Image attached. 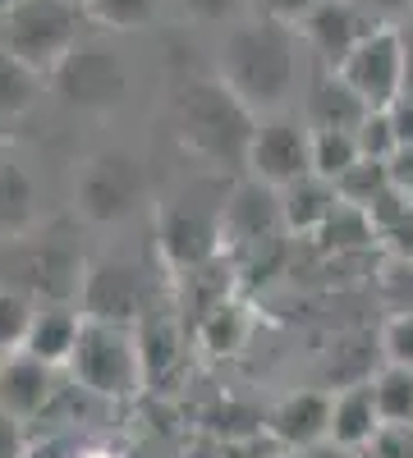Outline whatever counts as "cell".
Wrapping results in <instances>:
<instances>
[{"instance_id":"cell-1","label":"cell","mask_w":413,"mask_h":458,"mask_svg":"<svg viewBox=\"0 0 413 458\" xmlns=\"http://www.w3.org/2000/svg\"><path fill=\"white\" fill-rule=\"evenodd\" d=\"M220 79L257 114L276 110L298 83V32L285 19L257 14L225 32L220 42Z\"/></svg>"},{"instance_id":"cell-2","label":"cell","mask_w":413,"mask_h":458,"mask_svg":"<svg viewBox=\"0 0 413 458\" xmlns=\"http://www.w3.org/2000/svg\"><path fill=\"white\" fill-rule=\"evenodd\" d=\"M170 124L184 151L220 170H248L257 114L230 92L220 73L216 79H184L170 92Z\"/></svg>"},{"instance_id":"cell-3","label":"cell","mask_w":413,"mask_h":458,"mask_svg":"<svg viewBox=\"0 0 413 458\" xmlns=\"http://www.w3.org/2000/svg\"><path fill=\"white\" fill-rule=\"evenodd\" d=\"M69 376L106 403L133 399L147 386L138 326H110V321H88L83 317V339H79V349H73Z\"/></svg>"},{"instance_id":"cell-4","label":"cell","mask_w":413,"mask_h":458,"mask_svg":"<svg viewBox=\"0 0 413 458\" xmlns=\"http://www.w3.org/2000/svg\"><path fill=\"white\" fill-rule=\"evenodd\" d=\"M83 0H19L0 14V47L37 73H51L83 42Z\"/></svg>"},{"instance_id":"cell-5","label":"cell","mask_w":413,"mask_h":458,"mask_svg":"<svg viewBox=\"0 0 413 458\" xmlns=\"http://www.w3.org/2000/svg\"><path fill=\"white\" fill-rule=\"evenodd\" d=\"M147 198V170L129 151H97L79 165L73 179V207L88 225H116L138 211Z\"/></svg>"},{"instance_id":"cell-6","label":"cell","mask_w":413,"mask_h":458,"mask_svg":"<svg viewBox=\"0 0 413 458\" xmlns=\"http://www.w3.org/2000/svg\"><path fill=\"white\" fill-rule=\"evenodd\" d=\"M47 83L73 110H116L125 101V92H129V69L110 47L79 42L47 73Z\"/></svg>"},{"instance_id":"cell-7","label":"cell","mask_w":413,"mask_h":458,"mask_svg":"<svg viewBox=\"0 0 413 458\" xmlns=\"http://www.w3.org/2000/svg\"><path fill=\"white\" fill-rule=\"evenodd\" d=\"M340 79L367 101V110H391L400 97H409V42L395 23L372 28L358 51L335 69Z\"/></svg>"},{"instance_id":"cell-8","label":"cell","mask_w":413,"mask_h":458,"mask_svg":"<svg viewBox=\"0 0 413 458\" xmlns=\"http://www.w3.org/2000/svg\"><path fill=\"white\" fill-rule=\"evenodd\" d=\"M248 174L267 188H289L313 174V129L294 120H267L257 124L248 147Z\"/></svg>"},{"instance_id":"cell-9","label":"cell","mask_w":413,"mask_h":458,"mask_svg":"<svg viewBox=\"0 0 413 458\" xmlns=\"http://www.w3.org/2000/svg\"><path fill=\"white\" fill-rule=\"evenodd\" d=\"M157 243L175 271L220 257V211H202L194 202H166L157 211Z\"/></svg>"},{"instance_id":"cell-10","label":"cell","mask_w":413,"mask_h":458,"mask_svg":"<svg viewBox=\"0 0 413 458\" xmlns=\"http://www.w3.org/2000/svg\"><path fill=\"white\" fill-rule=\"evenodd\" d=\"M285 229V216H280V193L267 183H239L230 202L220 207V248H235V252H248V248H262L271 243Z\"/></svg>"},{"instance_id":"cell-11","label":"cell","mask_w":413,"mask_h":458,"mask_svg":"<svg viewBox=\"0 0 413 458\" xmlns=\"http://www.w3.org/2000/svg\"><path fill=\"white\" fill-rule=\"evenodd\" d=\"M79 312L88 321L110 326H138L142 321V280L125 261H97L88 266L83 289H79Z\"/></svg>"},{"instance_id":"cell-12","label":"cell","mask_w":413,"mask_h":458,"mask_svg":"<svg viewBox=\"0 0 413 458\" xmlns=\"http://www.w3.org/2000/svg\"><path fill=\"white\" fill-rule=\"evenodd\" d=\"M304 28V42H308V51L335 73L354 51H358V42L372 32V28H382V23H372L363 10H354L349 0H322V5L298 23Z\"/></svg>"},{"instance_id":"cell-13","label":"cell","mask_w":413,"mask_h":458,"mask_svg":"<svg viewBox=\"0 0 413 458\" xmlns=\"http://www.w3.org/2000/svg\"><path fill=\"white\" fill-rule=\"evenodd\" d=\"M60 394V371L47 367L42 358L32 353H10V362L0 367V408L14 412L19 422H37L47 417L51 399Z\"/></svg>"},{"instance_id":"cell-14","label":"cell","mask_w":413,"mask_h":458,"mask_svg":"<svg viewBox=\"0 0 413 458\" xmlns=\"http://www.w3.org/2000/svg\"><path fill=\"white\" fill-rule=\"evenodd\" d=\"M331 408H335V390H294L271 408L267 427H271L276 445L298 454V449L331 440Z\"/></svg>"},{"instance_id":"cell-15","label":"cell","mask_w":413,"mask_h":458,"mask_svg":"<svg viewBox=\"0 0 413 458\" xmlns=\"http://www.w3.org/2000/svg\"><path fill=\"white\" fill-rule=\"evenodd\" d=\"M83 339V312L69 308V302H47V308H37L32 317V330L23 339V353L42 358L47 367H69L73 362V349H79Z\"/></svg>"},{"instance_id":"cell-16","label":"cell","mask_w":413,"mask_h":458,"mask_svg":"<svg viewBox=\"0 0 413 458\" xmlns=\"http://www.w3.org/2000/svg\"><path fill=\"white\" fill-rule=\"evenodd\" d=\"M382 408L377 394H372V380H358V386H340L335 390V408H331V440L367 454V445L382 436Z\"/></svg>"},{"instance_id":"cell-17","label":"cell","mask_w":413,"mask_h":458,"mask_svg":"<svg viewBox=\"0 0 413 458\" xmlns=\"http://www.w3.org/2000/svg\"><path fill=\"white\" fill-rule=\"evenodd\" d=\"M340 207H345L340 188H335L331 179H322V174H308V179L280 188V216H285V229H294V234L317 239Z\"/></svg>"},{"instance_id":"cell-18","label":"cell","mask_w":413,"mask_h":458,"mask_svg":"<svg viewBox=\"0 0 413 458\" xmlns=\"http://www.w3.org/2000/svg\"><path fill=\"white\" fill-rule=\"evenodd\" d=\"M367 101L340 79V73H322L308 92V129H335V133H358L367 120Z\"/></svg>"},{"instance_id":"cell-19","label":"cell","mask_w":413,"mask_h":458,"mask_svg":"<svg viewBox=\"0 0 413 458\" xmlns=\"http://www.w3.org/2000/svg\"><path fill=\"white\" fill-rule=\"evenodd\" d=\"M37 220V188L23 165L0 161V243L23 239Z\"/></svg>"},{"instance_id":"cell-20","label":"cell","mask_w":413,"mask_h":458,"mask_svg":"<svg viewBox=\"0 0 413 458\" xmlns=\"http://www.w3.org/2000/svg\"><path fill=\"white\" fill-rule=\"evenodd\" d=\"M42 83H47V73H37L32 64H23L19 55H10L0 47V124L28 114L37 92H42Z\"/></svg>"},{"instance_id":"cell-21","label":"cell","mask_w":413,"mask_h":458,"mask_svg":"<svg viewBox=\"0 0 413 458\" xmlns=\"http://www.w3.org/2000/svg\"><path fill=\"white\" fill-rule=\"evenodd\" d=\"M248 339V308L239 298H225L198 321V344L207 353H239Z\"/></svg>"},{"instance_id":"cell-22","label":"cell","mask_w":413,"mask_h":458,"mask_svg":"<svg viewBox=\"0 0 413 458\" xmlns=\"http://www.w3.org/2000/svg\"><path fill=\"white\" fill-rule=\"evenodd\" d=\"M372 394H377L386 427H413V371L409 367L386 362L382 371H372Z\"/></svg>"},{"instance_id":"cell-23","label":"cell","mask_w":413,"mask_h":458,"mask_svg":"<svg viewBox=\"0 0 413 458\" xmlns=\"http://www.w3.org/2000/svg\"><path fill=\"white\" fill-rule=\"evenodd\" d=\"M363 161L358 133H335V129H313V174L340 183L354 165Z\"/></svg>"},{"instance_id":"cell-24","label":"cell","mask_w":413,"mask_h":458,"mask_svg":"<svg viewBox=\"0 0 413 458\" xmlns=\"http://www.w3.org/2000/svg\"><path fill=\"white\" fill-rule=\"evenodd\" d=\"M340 198L349 202V207H358V211H372L377 207L391 188H395V179H391V161H372V157H363L340 183Z\"/></svg>"},{"instance_id":"cell-25","label":"cell","mask_w":413,"mask_h":458,"mask_svg":"<svg viewBox=\"0 0 413 458\" xmlns=\"http://www.w3.org/2000/svg\"><path fill=\"white\" fill-rule=\"evenodd\" d=\"M138 344H142V362H147V386L175 371V362H179V330H175V321H147L142 317L138 321Z\"/></svg>"},{"instance_id":"cell-26","label":"cell","mask_w":413,"mask_h":458,"mask_svg":"<svg viewBox=\"0 0 413 458\" xmlns=\"http://www.w3.org/2000/svg\"><path fill=\"white\" fill-rule=\"evenodd\" d=\"M83 10L97 28H116V32H129V28H142L152 23L161 0H83Z\"/></svg>"},{"instance_id":"cell-27","label":"cell","mask_w":413,"mask_h":458,"mask_svg":"<svg viewBox=\"0 0 413 458\" xmlns=\"http://www.w3.org/2000/svg\"><path fill=\"white\" fill-rule=\"evenodd\" d=\"M32 317H37L32 298H23V293L10 289V284H0V344H5L10 353L23 349V339H28V330H32Z\"/></svg>"},{"instance_id":"cell-28","label":"cell","mask_w":413,"mask_h":458,"mask_svg":"<svg viewBox=\"0 0 413 458\" xmlns=\"http://www.w3.org/2000/svg\"><path fill=\"white\" fill-rule=\"evenodd\" d=\"M358 147H363V157H372V161H391L395 151H400V138H395V124H391L386 110H372L367 120H363Z\"/></svg>"},{"instance_id":"cell-29","label":"cell","mask_w":413,"mask_h":458,"mask_svg":"<svg viewBox=\"0 0 413 458\" xmlns=\"http://www.w3.org/2000/svg\"><path fill=\"white\" fill-rule=\"evenodd\" d=\"M382 358L413 371V312H395L382 330Z\"/></svg>"},{"instance_id":"cell-30","label":"cell","mask_w":413,"mask_h":458,"mask_svg":"<svg viewBox=\"0 0 413 458\" xmlns=\"http://www.w3.org/2000/svg\"><path fill=\"white\" fill-rule=\"evenodd\" d=\"M382 293L395 312H413V257H391L382 271Z\"/></svg>"},{"instance_id":"cell-31","label":"cell","mask_w":413,"mask_h":458,"mask_svg":"<svg viewBox=\"0 0 413 458\" xmlns=\"http://www.w3.org/2000/svg\"><path fill=\"white\" fill-rule=\"evenodd\" d=\"M363 458H413V427H382Z\"/></svg>"},{"instance_id":"cell-32","label":"cell","mask_w":413,"mask_h":458,"mask_svg":"<svg viewBox=\"0 0 413 458\" xmlns=\"http://www.w3.org/2000/svg\"><path fill=\"white\" fill-rule=\"evenodd\" d=\"M0 458H28V436L14 412L0 408Z\"/></svg>"},{"instance_id":"cell-33","label":"cell","mask_w":413,"mask_h":458,"mask_svg":"<svg viewBox=\"0 0 413 458\" xmlns=\"http://www.w3.org/2000/svg\"><path fill=\"white\" fill-rule=\"evenodd\" d=\"M257 5H262V14H271V19H285V23H304L317 5H322V0H257Z\"/></svg>"},{"instance_id":"cell-34","label":"cell","mask_w":413,"mask_h":458,"mask_svg":"<svg viewBox=\"0 0 413 458\" xmlns=\"http://www.w3.org/2000/svg\"><path fill=\"white\" fill-rule=\"evenodd\" d=\"M244 5H248V0H184V10H189L194 19H202V23L230 19V14H239Z\"/></svg>"},{"instance_id":"cell-35","label":"cell","mask_w":413,"mask_h":458,"mask_svg":"<svg viewBox=\"0 0 413 458\" xmlns=\"http://www.w3.org/2000/svg\"><path fill=\"white\" fill-rule=\"evenodd\" d=\"M349 5H354V10H363L372 23H382V28H386L391 19H400V14L413 5V0H349Z\"/></svg>"},{"instance_id":"cell-36","label":"cell","mask_w":413,"mask_h":458,"mask_svg":"<svg viewBox=\"0 0 413 458\" xmlns=\"http://www.w3.org/2000/svg\"><path fill=\"white\" fill-rule=\"evenodd\" d=\"M386 114H391V124H395L400 151H404V147H413V92H409V97H400V101H395Z\"/></svg>"},{"instance_id":"cell-37","label":"cell","mask_w":413,"mask_h":458,"mask_svg":"<svg viewBox=\"0 0 413 458\" xmlns=\"http://www.w3.org/2000/svg\"><path fill=\"white\" fill-rule=\"evenodd\" d=\"M391 179H395V188L413 202V147H404V151H395L391 157Z\"/></svg>"},{"instance_id":"cell-38","label":"cell","mask_w":413,"mask_h":458,"mask_svg":"<svg viewBox=\"0 0 413 458\" xmlns=\"http://www.w3.org/2000/svg\"><path fill=\"white\" fill-rule=\"evenodd\" d=\"M294 458H363L358 449H345V445H335V440H322L313 449H298Z\"/></svg>"},{"instance_id":"cell-39","label":"cell","mask_w":413,"mask_h":458,"mask_svg":"<svg viewBox=\"0 0 413 458\" xmlns=\"http://www.w3.org/2000/svg\"><path fill=\"white\" fill-rule=\"evenodd\" d=\"M73 458H120V454H110V449H101V445H83Z\"/></svg>"},{"instance_id":"cell-40","label":"cell","mask_w":413,"mask_h":458,"mask_svg":"<svg viewBox=\"0 0 413 458\" xmlns=\"http://www.w3.org/2000/svg\"><path fill=\"white\" fill-rule=\"evenodd\" d=\"M404 42H409V92H413V32H404Z\"/></svg>"},{"instance_id":"cell-41","label":"cell","mask_w":413,"mask_h":458,"mask_svg":"<svg viewBox=\"0 0 413 458\" xmlns=\"http://www.w3.org/2000/svg\"><path fill=\"white\" fill-rule=\"evenodd\" d=\"M10 362V349H5V344H0V367H5Z\"/></svg>"},{"instance_id":"cell-42","label":"cell","mask_w":413,"mask_h":458,"mask_svg":"<svg viewBox=\"0 0 413 458\" xmlns=\"http://www.w3.org/2000/svg\"><path fill=\"white\" fill-rule=\"evenodd\" d=\"M10 5H19V0H0V14H5V10H10Z\"/></svg>"}]
</instances>
